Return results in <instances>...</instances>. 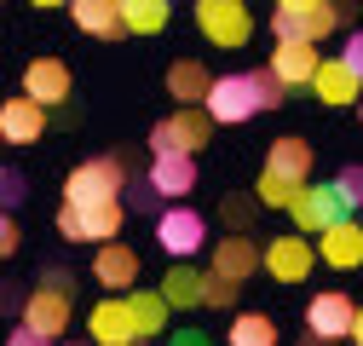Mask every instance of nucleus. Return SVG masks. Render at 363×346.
I'll return each mask as SVG.
<instances>
[{"label":"nucleus","instance_id":"obj_1","mask_svg":"<svg viewBox=\"0 0 363 346\" xmlns=\"http://www.w3.org/2000/svg\"><path fill=\"white\" fill-rule=\"evenodd\" d=\"M283 99H289V86L265 64V69H242V75H213V93L202 110L219 127H237V121H254L259 110H283Z\"/></svg>","mask_w":363,"mask_h":346},{"label":"nucleus","instance_id":"obj_2","mask_svg":"<svg viewBox=\"0 0 363 346\" xmlns=\"http://www.w3.org/2000/svg\"><path fill=\"white\" fill-rule=\"evenodd\" d=\"M196 29L208 35V47L237 52L254 35V12H248V0H196Z\"/></svg>","mask_w":363,"mask_h":346},{"label":"nucleus","instance_id":"obj_3","mask_svg":"<svg viewBox=\"0 0 363 346\" xmlns=\"http://www.w3.org/2000/svg\"><path fill=\"white\" fill-rule=\"evenodd\" d=\"M121 191H127V167H121V156H93V162L69 167V179H64V202H75V208H86V202H110V196H121Z\"/></svg>","mask_w":363,"mask_h":346},{"label":"nucleus","instance_id":"obj_4","mask_svg":"<svg viewBox=\"0 0 363 346\" xmlns=\"http://www.w3.org/2000/svg\"><path fill=\"white\" fill-rule=\"evenodd\" d=\"M213 127H219V121H213L202 104H191V110L179 104V116H167V121L150 127V150H156V156H162V150H185V156H196V150L213 139Z\"/></svg>","mask_w":363,"mask_h":346},{"label":"nucleus","instance_id":"obj_5","mask_svg":"<svg viewBox=\"0 0 363 346\" xmlns=\"http://www.w3.org/2000/svg\"><path fill=\"white\" fill-rule=\"evenodd\" d=\"M294 231H329V225H340V220H352V208L340 202V191L335 185H300V196H294Z\"/></svg>","mask_w":363,"mask_h":346},{"label":"nucleus","instance_id":"obj_6","mask_svg":"<svg viewBox=\"0 0 363 346\" xmlns=\"http://www.w3.org/2000/svg\"><path fill=\"white\" fill-rule=\"evenodd\" d=\"M156 242H162V254H173V260L202 254V248H208L202 213H196V208H167V213H156Z\"/></svg>","mask_w":363,"mask_h":346},{"label":"nucleus","instance_id":"obj_7","mask_svg":"<svg viewBox=\"0 0 363 346\" xmlns=\"http://www.w3.org/2000/svg\"><path fill=\"white\" fill-rule=\"evenodd\" d=\"M69 289H52V283H35L29 289V300H23V312H18V323H29V329H40V335H52V340H64V329H69Z\"/></svg>","mask_w":363,"mask_h":346},{"label":"nucleus","instance_id":"obj_8","mask_svg":"<svg viewBox=\"0 0 363 346\" xmlns=\"http://www.w3.org/2000/svg\"><path fill=\"white\" fill-rule=\"evenodd\" d=\"M311 266H317V248L306 242V231H283V237L265 242V272L277 283H306Z\"/></svg>","mask_w":363,"mask_h":346},{"label":"nucleus","instance_id":"obj_9","mask_svg":"<svg viewBox=\"0 0 363 346\" xmlns=\"http://www.w3.org/2000/svg\"><path fill=\"white\" fill-rule=\"evenodd\" d=\"M352 323H357V300H352V294H340V289L311 294V306H306V329H311V335L352 340Z\"/></svg>","mask_w":363,"mask_h":346},{"label":"nucleus","instance_id":"obj_10","mask_svg":"<svg viewBox=\"0 0 363 346\" xmlns=\"http://www.w3.org/2000/svg\"><path fill=\"white\" fill-rule=\"evenodd\" d=\"M317 260L329 272H357L363 266V220H340L329 231H317Z\"/></svg>","mask_w":363,"mask_h":346},{"label":"nucleus","instance_id":"obj_11","mask_svg":"<svg viewBox=\"0 0 363 346\" xmlns=\"http://www.w3.org/2000/svg\"><path fill=\"white\" fill-rule=\"evenodd\" d=\"M0 133H6V145H40L47 139V104L29 99V93L6 99L0 104Z\"/></svg>","mask_w":363,"mask_h":346},{"label":"nucleus","instance_id":"obj_12","mask_svg":"<svg viewBox=\"0 0 363 346\" xmlns=\"http://www.w3.org/2000/svg\"><path fill=\"white\" fill-rule=\"evenodd\" d=\"M311 93L323 99L329 110H346V104L363 99V75H357L346 58H323V64H317V75H311Z\"/></svg>","mask_w":363,"mask_h":346},{"label":"nucleus","instance_id":"obj_13","mask_svg":"<svg viewBox=\"0 0 363 346\" xmlns=\"http://www.w3.org/2000/svg\"><path fill=\"white\" fill-rule=\"evenodd\" d=\"M213 272H219V277L248 283L254 272H265V248H259L248 231H231L225 242H213Z\"/></svg>","mask_w":363,"mask_h":346},{"label":"nucleus","instance_id":"obj_14","mask_svg":"<svg viewBox=\"0 0 363 346\" xmlns=\"http://www.w3.org/2000/svg\"><path fill=\"white\" fill-rule=\"evenodd\" d=\"M86 335H93L99 346H133V340H139V329H133V312H127V294L99 300L93 318H86Z\"/></svg>","mask_w":363,"mask_h":346},{"label":"nucleus","instance_id":"obj_15","mask_svg":"<svg viewBox=\"0 0 363 346\" xmlns=\"http://www.w3.org/2000/svg\"><path fill=\"white\" fill-rule=\"evenodd\" d=\"M317 40H277L271 47V75H277L283 86H311V75H317Z\"/></svg>","mask_w":363,"mask_h":346},{"label":"nucleus","instance_id":"obj_16","mask_svg":"<svg viewBox=\"0 0 363 346\" xmlns=\"http://www.w3.org/2000/svg\"><path fill=\"white\" fill-rule=\"evenodd\" d=\"M69 64L64 58H35L29 69H23V93L29 99H40V104H47V110H58L64 99H69Z\"/></svg>","mask_w":363,"mask_h":346},{"label":"nucleus","instance_id":"obj_17","mask_svg":"<svg viewBox=\"0 0 363 346\" xmlns=\"http://www.w3.org/2000/svg\"><path fill=\"white\" fill-rule=\"evenodd\" d=\"M150 185L162 191V202L191 196V191H196V156H185V150H162V156L150 162Z\"/></svg>","mask_w":363,"mask_h":346},{"label":"nucleus","instance_id":"obj_18","mask_svg":"<svg viewBox=\"0 0 363 346\" xmlns=\"http://www.w3.org/2000/svg\"><path fill=\"white\" fill-rule=\"evenodd\" d=\"M133 277H139V248H127V242H99L93 254V283L104 289H133Z\"/></svg>","mask_w":363,"mask_h":346},{"label":"nucleus","instance_id":"obj_19","mask_svg":"<svg viewBox=\"0 0 363 346\" xmlns=\"http://www.w3.org/2000/svg\"><path fill=\"white\" fill-rule=\"evenodd\" d=\"M69 18L81 23V35H99V40H121L127 35L121 0H69Z\"/></svg>","mask_w":363,"mask_h":346},{"label":"nucleus","instance_id":"obj_20","mask_svg":"<svg viewBox=\"0 0 363 346\" xmlns=\"http://www.w3.org/2000/svg\"><path fill=\"white\" fill-rule=\"evenodd\" d=\"M167 93L179 99V104H208V93H213V75H208V64L202 58H173L167 64Z\"/></svg>","mask_w":363,"mask_h":346},{"label":"nucleus","instance_id":"obj_21","mask_svg":"<svg viewBox=\"0 0 363 346\" xmlns=\"http://www.w3.org/2000/svg\"><path fill=\"white\" fill-rule=\"evenodd\" d=\"M75 208V202H69ZM81 213V242H116V231L127 225V202L121 196H110V202H86V208H75Z\"/></svg>","mask_w":363,"mask_h":346},{"label":"nucleus","instance_id":"obj_22","mask_svg":"<svg viewBox=\"0 0 363 346\" xmlns=\"http://www.w3.org/2000/svg\"><path fill=\"white\" fill-rule=\"evenodd\" d=\"M265 167H271V173H283V179H294V185H306V179H311V145H306L300 133H289V139H271Z\"/></svg>","mask_w":363,"mask_h":346},{"label":"nucleus","instance_id":"obj_23","mask_svg":"<svg viewBox=\"0 0 363 346\" xmlns=\"http://www.w3.org/2000/svg\"><path fill=\"white\" fill-rule=\"evenodd\" d=\"M202 283H208V272H196V266H185V260H173V266L162 272V300L167 306H202Z\"/></svg>","mask_w":363,"mask_h":346},{"label":"nucleus","instance_id":"obj_24","mask_svg":"<svg viewBox=\"0 0 363 346\" xmlns=\"http://www.w3.org/2000/svg\"><path fill=\"white\" fill-rule=\"evenodd\" d=\"M127 312H133V329H139V340H150V335H162L167 329V300H162V289H127Z\"/></svg>","mask_w":363,"mask_h":346},{"label":"nucleus","instance_id":"obj_25","mask_svg":"<svg viewBox=\"0 0 363 346\" xmlns=\"http://www.w3.org/2000/svg\"><path fill=\"white\" fill-rule=\"evenodd\" d=\"M121 18L133 35H162L173 18V0H121Z\"/></svg>","mask_w":363,"mask_h":346},{"label":"nucleus","instance_id":"obj_26","mask_svg":"<svg viewBox=\"0 0 363 346\" xmlns=\"http://www.w3.org/2000/svg\"><path fill=\"white\" fill-rule=\"evenodd\" d=\"M225 340L231 346H277V323L265 312H237V323L225 329Z\"/></svg>","mask_w":363,"mask_h":346},{"label":"nucleus","instance_id":"obj_27","mask_svg":"<svg viewBox=\"0 0 363 346\" xmlns=\"http://www.w3.org/2000/svg\"><path fill=\"white\" fill-rule=\"evenodd\" d=\"M254 196H259V208H294V196H300V185L294 179H283V173H259V185H254Z\"/></svg>","mask_w":363,"mask_h":346},{"label":"nucleus","instance_id":"obj_28","mask_svg":"<svg viewBox=\"0 0 363 346\" xmlns=\"http://www.w3.org/2000/svg\"><path fill=\"white\" fill-rule=\"evenodd\" d=\"M237 294H242V283H237V277L208 272V283H202V306H208V312H231V306H237Z\"/></svg>","mask_w":363,"mask_h":346},{"label":"nucleus","instance_id":"obj_29","mask_svg":"<svg viewBox=\"0 0 363 346\" xmlns=\"http://www.w3.org/2000/svg\"><path fill=\"white\" fill-rule=\"evenodd\" d=\"M271 35L277 40H311V12H271Z\"/></svg>","mask_w":363,"mask_h":346},{"label":"nucleus","instance_id":"obj_30","mask_svg":"<svg viewBox=\"0 0 363 346\" xmlns=\"http://www.w3.org/2000/svg\"><path fill=\"white\" fill-rule=\"evenodd\" d=\"M219 213L231 220V231H254V213H259V196H225Z\"/></svg>","mask_w":363,"mask_h":346},{"label":"nucleus","instance_id":"obj_31","mask_svg":"<svg viewBox=\"0 0 363 346\" xmlns=\"http://www.w3.org/2000/svg\"><path fill=\"white\" fill-rule=\"evenodd\" d=\"M335 191H340V202H346V208H352V213H357V208H363V167H357V162H352V167H340V173H335Z\"/></svg>","mask_w":363,"mask_h":346},{"label":"nucleus","instance_id":"obj_32","mask_svg":"<svg viewBox=\"0 0 363 346\" xmlns=\"http://www.w3.org/2000/svg\"><path fill=\"white\" fill-rule=\"evenodd\" d=\"M18 242H23V231H18V220H12L6 208H0V260H12V254H18Z\"/></svg>","mask_w":363,"mask_h":346},{"label":"nucleus","instance_id":"obj_33","mask_svg":"<svg viewBox=\"0 0 363 346\" xmlns=\"http://www.w3.org/2000/svg\"><path fill=\"white\" fill-rule=\"evenodd\" d=\"M12 202H23V173H0V208H12Z\"/></svg>","mask_w":363,"mask_h":346},{"label":"nucleus","instance_id":"obj_34","mask_svg":"<svg viewBox=\"0 0 363 346\" xmlns=\"http://www.w3.org/2000/svg\"><path fill=\"white\" fill-rule=\"evenodd\" d=\"M6 346H58L52 335H40V329H29V323H18L12 335H6Z\"/></svg>","mask_w":363,"mask_h":346},{"label":"nucleus","instance_id":"obj_35","mask_svg":"<svg viewBox=\"0 0 363 346\" xmlns=\"http://www.w3.org/2000/svg\"><path fill=\"white\" fill-rule=\"evenodd\" d=\"M127 196H133V213H150V208H156V202H162V191H156V185H150V179H145V185H133V191H127Z\"/></svg>","mask_w":363,"mask_h":346},{"label":"nucleus","instance_id":"obj_36","mask_svg":"<svg viewBox=\"0 0 363 346\" xmlns=\"http://www.w3.org/2000/svg\"><path fill=\"white\" fill-rule=\"evenodd\" d=\"M340 58H346V64H352V69L363 75V29H352V35H346V47H340Z\"/></svg>","mask_w":363,"mask_h":346},{"label":"nucleus","instance_id":"obj_37","mask_svg":"<svg viewBox=\"0 0 363 346\" xmlns=\"http://www.w3.org/2000/svg\"><path fill=\"white\" fill-rule=\"evenodd\" d=\"M40 283H52V289H69V294H75V272H64V266H47V272H40Z\"/></svg>","mask_w":363,"mask_h":346},{"label":"nucleus","instance_id":"obj_38","mask_svg":"<svg viewBox=\"0 0 363 346\" xmlns=\"http://www.w3.org/2000/svg\"><path fill=\"white\" fill-rule=\"evenodd\" d=\"M167 346H213V340H208L202 329H173V340H167Z\"/></svg>","mask_w":363,"mask_h":346},{"label":"nucleus","instance_id":"obj_39","mask_svg":"<svg viewBox=\"0 0 363 346\" xmlns=\"http://www.w3.org/2000/svg\"><path fill=\"white\" fill-rule=\"evenodd\" d=\"M283 12H311V6H323V0H277Z\"/></svg>","mask_w":363,"mask_h":346},{"label":"nucleus","instance_id":"obj_40","mask_svg":"<svg viewBox=\"0 0 363 346\" xmlns=\"http://www.w3.org/2000/svg\"><path fill=\"white\" fill-rule=\"evenodd\" d=\"M300 346H340V340H329V335H311V329H306V335H300Z\"/></svg>","mask_w":363,"mask_h":346},{"label":"nucleus","instance_id":"obj_41","mask_svg":"<svg viewBox=\"0 0 363 346\" xmlns=\"http://www.w3.org/2000/svg\"><path fill=\"white\" fill-rule=\"evenodd\" d=\"M352 346H363V312H357V323H352Z\"/></svg>","mask_w":363,"mask_h":346},{"label":"nucleus","instance_id":"obj_42","mask_svg":"<svg viewBox=\"0 0 363 346\" xmlns=\"http://www.w3.org/2000/svg\"><path fill=\"white\" fill-rule=\"evenodd\" d=\"M35 6H40V12H52V6H69V0H35Z\"/></svg>","mask_w":363,"mask_h":346},{"label":"nucleus","instance_id":"obj_43","mask_svg":"<svg viewBox=\"0 0 363 346\" xmlns=\"http://www.w3.org/2000/svg\"><path fill=\"white\" fill-rule=\"evenodd\" d=\"M58 346H86V340H58Z\"/></svg>","mask_w":363,"mask_h":346},{"label":"nucleus","instance_id":"obj_44","mask_svg":"<svg viewBox=\"0 0 363 346\" xmlns=\"http://www.w3.org/2000/svg\"><path fill=\"white\" fill-rule=\"evenodd\" d=\"M0 145H6V133H0Z\"/></svg>","mask_w":363,"mask_h":346},{"label":"nucleus","instance_id":"obj_45","mask_svg":"<svg viewBox=\"0 0 363 346\" xmlns=\"http://www.w3.org/2000/svg\"><path fill=\"white\" fill-rule=\"evenodd\" d=\"M0 173H6V167H0Z\"/></svg>","mask_w":363,"mask_h":346}]
</instances>
